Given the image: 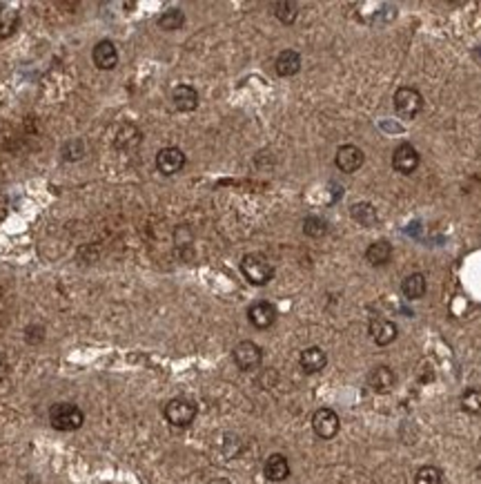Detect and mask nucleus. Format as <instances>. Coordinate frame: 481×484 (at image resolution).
Listing matches in <instances>:
<instances>
[{"label":"nucleus","instance_id":"nucleus-1","mask_svg":"<svg viewBox=\"0 0 481 484\" xmlns=\"http://www.w3.org/2000/svg\"><path fill=\"white\" fill-rule=\"evenodd\" d=\"M240 273L252 286H266L274 279V266L259 252H250L240 259Z\"/></svg>","mask_w":481,"mask_h":484},{"label":"nucleus","instance_id":"nucleus-2","mask_svg":"<svg viewBox=\"0 0 481 484\" xmlns=\"http://www.w3.org/2000/svg\"><path fill=\"white\" fill-rule=\"evenodd\" d=\"M49 424L56 431H78L85 424V413L72 402L54 404L49 409Z\"/></svg>","mask_w":481,"mask_h":484},{"label":"nucleus","instance_id":"nucleus-3","mask_svg":"<svg viewBox=\"0 0 481 484\" xmlns=\"http://www.w3.org/2000/svg\"><path fill=\"white\" fill-rule=\"evenodd\" d=\"M163 415L171 426H176V429H185V426H190L194 420H197V404L185 400V398H174L165 404Z\"/></svg>","mask_w":481,"mask_h":484},{"label":"nucleus","instance_id":"nucleus-4","mask_svg":"<svg viewBox=\"0 0 481 484\" xmlns=\"http://www.w3.org/2000/svg\"><path fill=\"white\" fill-rule=\"evenodd\" d=\"M395 109L401 119L412 121L419 116V112L423 109V96L417 87H399L395 92Z\"/></svg>","mask_w":481,"mask_h":484},{"label":"nucleus","instance_id":"nucleus-5","mask_svg":"<svg viewBox=\"0 0 481 484\" xmlns=\"http://www.w3.org/2000/svg\"><path fill=\"white\" fill-rule=\"evenodd\" d=\"M232 357H234V364L240 368V370H254L261 366L263 362V351H261V346L254 344V342H238L234 346V351H232Z\"/></svg>","mask_w":481,"mask_h":484},{"label":"nucleus","instance_id":"nucleus-6","mask_svg":"<svg viewBox=\"0 0 481 484\" xmlns=\"http://www.w3.org/2000/svg\"><path fill=\"white\" fill-rule=\"evenodd\" d=\"M312 429L321 440H332L341 429V420L332 409H316L312 415Z\"/></svg>","mask_w":481,"mask_h":484},{"label":"nucleus","instance_id":"nucleus-7","mask_svg":"<svg viewBox=\"0 0 481 484\" xmlns=\"http://www.w3.org/2000/svg\"><path fill=\"white\" fill-rule=\"evenodd\" d=\"M185 152H183L181 148H174V145H169V148H163V150H158L156 154V170L160 174H165V176H171V174H176L181 172L183 167H185Z\"/></svg>","mask_w":481,"mask_h":484},{"label":"nucleus","instance_id":"nucleus-8","mask_svg":"<svg viewBox=\"0 0 481 484\" xmlns=\"http://www.w3.org/2000/svg\"><path fill=\"white\" fill-rule=\"evenodd\" d=\"M277 317H279L277 306L270 301H257V303H252L250 310H247L250 324L259 331H266V328H270V326H274Z\"/></svg>","mask_w":481,"mask_h":484},{"label":"nucleus","instance_id":"nucleus-9","mask_svg":"<svg viewBox=\"0 0 481 484\" xmlns=\"http://www.w3.org/2000/svg\"><path fill=\"white\" fill-rule=\"evenodd\" d=\"M363 161H365V154L361 152V148H357V145H352V143L341 145V148L337 150V156H335V165L346 174L357 172L363 165Z\"/></svg>","mask_w":481,"mask_h":484},{"label":"nucleus","instance_id":"nucleus-10","mask_svg":"<svg viewBox=\"0 0 481 484\" xmlns=\"http://www.w3.org/2000/svg\"><path fill=\"white\" fill-rule=\"evenodd\" d=\"M419 152L412 148L410 143H401L399 148L395 150V154H392V167H395V172H399V174H404V176H408V174H412L419 167Z\"/></svg>","mask_w":481,"mask_h":484},{"label":"nucleus","instance_id":"nucleus-11","mask_svg":"<svg viewBox=\"0 0 481 484\" xmlns=\"http://www.w3.org/2000/svg\"><path fill=\"white\" fill-rule=\"evenodd\" d=\"M91 61H94V65L98 67V70H114V67L119 65V50L116 45H114L109 38H102L94 45V50H91Z\"/></svg>","mask_w":481,"mask_h":484},{"label":"nucleus","instance_id":"nucleus-12","mask_svg":"<svg viewBox=\"0 0 481 484\" xmlns=\"http://www.w3.org/2000/svg\"><path fill=\"white\" fill-rule=\"evenodd\" d=\"M368 333H370L372 342H374L376 346H388V344H392V342L397 340V335H399L397 326H395L390 319H383V317L372 319L370 326H368Z\"/></svg>","mask_w":481,"mask_h":484},{"label":"nucleus","instance_id":"nucleus-13","mask_svg":"<svg viewBox=\"0 0 481 484\" xmlns=\"http://www.w3.org/2000/svg\"><path fill=\"white\" fill-rule=\"evenodd\" d=\"M141 141H143L141 130L132 126V123H123L116 132V137H114V148L121 150V152H132V150L139 148Z\"/></svg>","mask_w":481,"mask_h":484},{"label":"nucleus","instance_id":"nucleus-14","mask_svg":"<svg viewBox=\"0 0 481 484\" xmlns=\"http://www.w3.org/2000/svg\"><path fill=\"white\" fill-rule=\"evenodd\" d=\"M395 381H397V375L390 366H374L368 373V386L374 393H381V395L395 388Z\"/></svg>","mask_w":481,"mask_h":484},{"label":"nucleus","instance_id":"nucleus-15","mask_svg":"<svg viewBox=\"0 0 481 484\" xmlns=\"http://www.w3.org/2000/svg\"><path fill=\"white\" fill-rule=\"evenodd\" d=\"M299 364L303 368V373L307 375H314V373H321V370L326 368L328 364V355L323 348H319V346H310V348H305V351L299 355Z\"/></svg>","mask_w":481,"mask_h":484},{"label":"nucleus","instance_id":"nucleus-16","mask_svg":"<svg viewBox=\"0 0 481 484\" xmlns=\"http://www.w3.org/2000/svg\"><path fill=\"white\" fill-rule=\"evenodd\" d=\"M171 103L178 112H194L199 107V92L192 85H176L171 89Z\"/></svg>","mask_w":481,"mask_h":484},{"label":"nucleus","instance_id":"nucleus-17","mask_svg":"<svg viewBox=\"0 0 481 484\" xmlns=\"http://www.w3.org/2000/svg\"><path fill=\"white\" fill-rule=\"evenodd\" d=\"M263 474H266V478H268L270 482H283V480H288V476H290V462H288V457L281 455V453H272V455L266 460Z\"/></svg>","mask_w":481,"mask_h":484},{"label":"nucleus","instance_id":"nucleus-18","mask_svg":"<svg viewBox=\"0 0 481 484\" xmlns=\"http://www.w3.org/2000/svg\"><path fill=\"white\" fill-rule=\"evenodd\" d=\"M274 70H277V74L283 76V78L299 74V70H301V56H299V52L283 50L277 56V61H274Z\"/></svg>","mask_w":481,"mask_h":484},{"label":"nucleus","instance_id":"nucleus-19","mask_svg":"<svg viewBox=\"0 0 481 484\" xmlns=\"http://www.w3.org/2000/svg\"><path fill=\"white\" fill-rule=\"evenodd\" d=\"M350 217L363 228H374L379 223V215H376V208L368 201H359V204H352L350 208Z\"/></svg>","mask_w":481,"mask_h":484},{"label":"nucleus","instance_id":"nucleus-20","mask_svg":"<svg viewBox=\"0 0 481 484\" xmlns=\"http://www.w3.org/2000/svg\"><path fill=\"white\" fill-rule=\"evenodd\" d=\"M365 259H368L370 266H385L392 259V243L385 239L372 241L365 250Z\"/></svg>","mask_w":481,"mask_h":484},{"label":"nucleus","instance_id":"nucleus-21","mask_svg":"<svg viewBox=\"0 0 481 484\" xmlns=\"http://www.w3.org/2000/svg\"><path fill=\"white\" fill-rule=\"evenodd\" d=\"M18 22H20L18 11L7 3H0V40L9 38L18 29Z\"/></svg>","mask_w":481,"mask_h":484},{"label":"nucleus","instance_id":"nucleus-22","mask_svg":"<svg viewBox=\"0 0 481 484\" xmlns=\"http://www.w3.org/2000/svg\"><path fill=\"white\" fill-rule=\"evenodd\" d=\"M426 288H428L426 277H423L421 273H412L401 281V290H404V295L408 299H421L423 295H426Z\"/></svg>","mask_w":481,"mask_h":484},{"label":"nucleus","instance_id":"nucleus-23","mask_svg":"<svg viewBox=\"0 0 481 484\" xmlns=\"http://www.w3.org/2000/svg\"><path fill=\"white\" fill-rule=\"evenodd\" d=\"M272 9H274V16H277L283 25H292L296 16H299V5L292 3V0H279V3L272 5Z\"/></svg>","mask_w":481,"mask_h":484},{"label":"nucleus","instance_id":"nucleus-24","mask_svg":"<svg viewBox=\"0 0 481 484\" xmlns=\"http://www.w3.org/2000/svg\"><path fill=\"white\" fill-rule=\"evenodd\" d=\"M185 22V14L181 9H167L163 16H158V27L165 29V31H176L183 27Z\"/></svg>","mask_w":481,"mask_h":484},{"label":"nucleus","instance_id":"nucleus-25","mask_svg":"<svg viewBox=\"0 0 481 484\" xmlns=\"http://www.w3.org/2000/svg\"><path fill=\"white\" fill-rule=\"evenodd\" d=\"M461 409L471 415H481V388H468L464 393Z\"/></svg>","mask_w":481,"mask_h":484},{"label":"nucleus","instance_id":"nucleus-26","mask_svg":"<svg viewBox=\"0 0 481 484\" xmlns=\"http://www.w3.org/2000/svg\"><path fill=\"white\" fill-rule=\"evenodd\" d=\"M441 480H443L441 471L432 464L417 469V474H415V484H441Z\"/></svg>","mask_w":481,"mask_h":484},{"label":"nucleus","instance_id":"nucleus-27","mask_svg":"<svg viewBox=\"0 0 481 484\" xmlns=\"http://www.w3.org/2000/svg\"><path fill=\"white\" fill-rule=\"evenodd\" d=\"M303 232L307 234V237H312V239L323 237V234L328 232V221L321 219V217H305Z\"/></svg>","mask_w":481,"mask_h":484},{"label":"nucleus","instance_id":"nucleus-28","mask_svg":"<svg viewBox=\"0 0 481 484\" xmlns=\"http://www.w3.org/2000/svg\"><path fill=\"white\" fill-rule=\"evenodd\" d=\"M85 156V143L80 139H72L63 145V159L65 161H80Z\"/></svg>","mask_w":481,"mask_h":484},{"label":"nucleus","instance_id":"nucleus-29","mask_svg":"<svg viewBox=\"0 0 481 484\" xmlns=\"http://www.w3.org/2000/svg\"><path fill=\"white\" fill-rule=\"evenodd\" d=\"M7 375H9V364H7V359L0 355V381H3Z\"/></svg>","mask_w":481,"mask_h":484},{"label":"nucleus","instance_id":"nucleus-30","mask_svg":"<svg viewBox=\"0 0 481 484\" xmlns=\"http://www.w3.org/2000/svg\"><path fill=\"white\" fill-rule=\"evenodd\" d=\"M5 215H7V199L0 195V221L5 219Z\"/></svg>","mask_w":481,"mask_h":484},{"label":"nucleus","instance_id":"nucleus-31","mask_svg":"<svg viewBox=\"0 0 481 484\" xmlns=\"http://www.w3.org/2000/svg\"><path fill=\"white\" fill-rule=\"evenodd\" d=\"M210 484H232V482L227 478H214V480H210Z\"/></svg>","mask_w":481,"mask_h":484}]
</instances>
